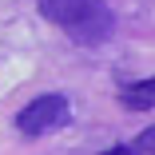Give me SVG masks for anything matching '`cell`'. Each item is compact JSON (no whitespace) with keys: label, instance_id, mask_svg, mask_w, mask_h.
<instances>
[{"label":"cell","instance_id":"cell-5","mask_svg":"<svg viewBox=\"0 0 155 155\" xmlns=\"http://www.w3.org/2000/svg\"><path fill=\"white\" fill-rule=\"evenodd\" d=\"M100 155H139V151L127 147V143H119V147H107V151H100Z\"/></svg>","mask_w":155,"mask_h":155},{"label":"cell","instance_id":"cell-1","mask_svg":"<svg viewBox=\"0 0 155 155\" xmlns=\"http://www.w3.org/2000/svg\"><path fill=\"white\" fill-rule=\"evenodd\" d=\"M40 16L84 48L107 44L115 36V12L107 8V0H40Z\"/></svg>","mask_w":155,"mask_h":155},{"label":"cell","instance_id":"cell-4","mask_svg":"<svg viewBox=\"0 0 155 155\" xmlns=\"http://www.w3.org/2000/svg\"><path fill=\"white\" fill-rule=\"evenodd\" d=\"M127 91H139V96L155 100V76H147V80H135V84H127Z\"/></svg>","mask_w":155,"mask_h":155},{"label":"cell","instance_id":"cell-3","mask_svg":"<svg viewBox=\"0 0 155 155\" xmlns=\"http://www.w3.org/2000/svg\"><path fill=\"white\" fill-rule=\"evenodd\" d=\"M139 155H155V123H151V127H143L139 135H135V143H131Z\"/></svg>","mask_w":155,"mask_h":155},{"label":"cell","instance_id":"cell-2","mask_svg":"<svg viewBox=\"0 0 155 155\" xmlns=\"http://www.w3.org/2000/svg\"><path fill=\"white\" fill-rule=\"evenodd\" d=\"M72 119V104L68 96H60V91H44V96H36L32 104H24L20 115H16V131L24 139H40L56 127H68Z\"/></svg>","mask_w":155,"mask_h":155}]
</instances>
